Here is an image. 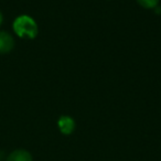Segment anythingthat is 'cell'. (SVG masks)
<instances>
[{
    "label": "cell",
    "mask_w": 161,
    "mask_h": 161,
    "mask_svg": "<svg viewBox=\"0 0 161 161\" xmlns=\"http://www.w3.org/2000/svg\"><path fill=\"white\" fill-rule=\"evenodd\" d=\"M138 3L141 7L146 8V9H154L158 7L159 0H137Z\"/></svg>",
    "instance_id": "obj_5"
},
{
    "label": "cell",
    "mask_w": 161,
    "mask_h": 161,
    "mask_svg": "<svg viewBox=\"0 0 161 161\" xmlns=\"http://www.w3.org/2000/svg\"><path fill=\"white\" fill-rule=\"evenodd\" d=\"M1 22H3V14L0 12V25H1Z\"/></svg>",
    "instance_id": "obj_6"
},
{
    "label": "cell",
    "mask_w": 161,
    "mask_h": 161,
    "mask_svg": "<svg viewBox=\"0 0 161 161\" xmlns=\"http://www.w3.org/2000/svg\"><path fill=\"white\" fill-rule=\"evenodd\" d=\"M14 41L12 36L7 32H0V53H8L12 50Z\"/></svg>",
    "instance_id": "obj_2"
},
{
    "label": "cell",
    "mask_w": 161,
    "mask_h": 161,
    "mask_svg": "<svg viewBox=\"0 0 161 161\" xmlns=\"http://www.w3.org/2000/svg\"><path fill=\"white\" fill-rule=\"evenodd\" d=\"M58 128H60L61 132L64 135H69L73 132L74 128H75V123L74 120L69 116H62L58 121Z\"/></svg>",
    "instance_id": "obj_3"
},
{
    "label": "cell",
    "mask_w": 161,
    "mask_h": 161,
    "mask_svg": "<svg viewBox=\"0 0 161 161\" xmlns=\"http://www.w3.org/2000/svg\"><path fill=\"white\" fill-rule=\"evenodd\" d=\"M7 161H32V157L28 151L20 149L11 152L8 157Z\"/></svg>",
    "instance_id": "obj_4"
},
{
    "label": "cell",
    "mask_w": 161,
    "mask_h": 161,
    "mask_svg": "<svg viewBox=\"0 0 161 161\" xmlns=\"http://www.w3.org/2000/svg\"><path fill=\"white\" fill-rule=\"evenodd\" d=\"M14 30L20 38L34 39L38 34V25L29 16H20L14 20Z\"/></svg>",
    "instance_id": "obj_1"
}]
</instances>
